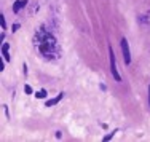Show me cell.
I'll return each instance as SVG.
<instances>
[{
    "label": "cell",
    "mask_w": 150,
    "mask_h": 142,
    "mask_svg": "<svg viewBox=\"0 0 150 142\" xmlns=\"http://www.w3.org/2000/svg\"><path fill=\"white\" fill-rule=\"evenodd\" d=\"M57 48V42L51 34H45L42 37V40L38 42V50L43 56H50V54H54Z\"/></svg>",
    "instance_id": "cell-1"
},
{
    "label": "cell",
    "mask_w": 150,
    "mask_h": 142,
    "mask_svg": "<svg viewBox=\"0 0 150 142\" xmlns=\"http://www.w3.org/2000/svg\"><path fill=\"white\" fill-rule=\"evenodd\" d=\"M109 56H110V72H112V75H114L115 81H122V75L118 73V69H117V61H115V54H114V50H112V46L109 45Z\"/></svg>",
    "instance_id": "cell-2"
},
{
    "label": "cell",
    "mask_w": 150,
    "mask_h": 142,
    "mask_svg": "<svg viewBox=\"0 0 150 142\" xmlns=\"http://www.w3.org/2000/svg\"><path fill=\"white\" fill-rule=\"evenodd\" d=\"M120 46H122V53H123V59H125V62H126V64H130V62H131V51H130L128 40H126V38H122Z\"/></svg>",
    "instance_id": "cell-3"
},
{
    "label": "cell",
    "mask_w": 150,
    "mask_h": 142,
    "mask_svg": "<svg viewBox=\"0 0 150 142\" xmlns=\"http://www.w3.org/2000/svg\"><path fill=\"white\" fill-rule=\"evenodd\" d=\"M26 3H27V0H18L16 3L13 5V13H19V10L24 8Z\"/></svg>",
    "instance_id": "cell-4"
},
{
    "label": "cell",
    "mask_w": 150,
    "mask_h": 142,
    "mask_svg": "<svg viewBox=\"0 0 150 142\" xmlns=\"http://www.w3.org/2000/svg\"><path fill=\"white\" fill-rule=\"evenodd\" d=\"M62 96H64L62 93H61V94H57L56 98H53V99H50V101H46V104H45V106H46V107H53V106H56L57 102L62 99Z\"/></svg>",
    "instance_id": "cell-5"
},
{
    "label": "cell",
    "mask_w": 150,
    "mask_h": 142,
    "mask_svg": "<svg viewBox=\"0 0 150 142\" xmlns=\"http://www.w3.org/2000/svg\"><path fill=\"white\" fill-rule=\"evenodd\" d=\"M10 45L8 43H3V46H2V56H3L5 61H8L10 62Z\"/></svg>",
    "instance_id": "cell-6"
},
{
    "label": "cell",
    "mask_w": 150,
    "mask_h": 142,
    "mask_svg": "<svg viewBox=\"0 0 150 142\" xmlns=\"http://www.w3.org/2000/svg\"><path fill=\"white\" fill-rule=\"evenodd\" d=\"M35 96H37L38 99H43V98H46V96H48V93H46L45 89H42V91H38V93L35 94Z\"/></svg>",
    "instance_id": "cell-7"
},
{
    "label": "cell",
    "mask_w": 150,
    "mask_h": 142,
    "mask_svg": "<svg viewBox=\"0 0 150 142\" xmlns=\"http://www.w3.org/2000/svg\"><path fill=\"white\" fill-rule=\"evenodd\" d=\"M115 133H117V131H114V133H110V134H107L106 137H104V142H107V141H110V139L114 137V134H115Z\"/></svg>",
    "instance_id": "cell-8"
},
{
    "label": "cell",
    "mask_w": 150,
    "mask_h": 142,
    "mask_svg": "<svg viewBox=\"0 0 150 142\" xmlns=\"http://www.w3.org/2000/svg\"><path fill=\"white\" fill-rule=\"evenodd\" d=\"M0 22H2V29H7V22H5V18H3V15L0 16Z\"/></svg>",
    "instance_id": "cell-9"
},
{
    "label": "cell",
    "mask_w": 150,
    "mask_h": 142,
    "mask_svg": "<svg viewBox=\"0 0 150 142\" xmlns=\"http://www.w3.org/2000/svg\"><path fill=\"white\" fill-rule=\"evenodd\" d=\"M24 91H26L27 94H32V88H30L29 85H26V86H24Z\"/></svg>",
    "instance_id": "cell-10"
},
{
    "label": "cell",
    "mask_w": 150,
    "mask_h": 142,
    "mask_svg": "<svg viewBox=\"0 0 150 142\" xmlns=\"http://www.w3.org/2000/svg\"><path fill=\"white\" fill-rule=\"evenodd\" d=\"M18 29H19V24H15V26H13V32H16Z\"/></svg>",
    "instance_id": "cell-11"
},
{
    "label": "cell",
    "mask_w": 150,
    "mask_h": 142,
    "mask_svg": "<svg viewBox=\"0 0 150 142\" xmlns=\"http://www.w3.org/2000/svg\"><path fill=\"white\" fill-rule=\"evenodd\" d=\"M149 106H150V85H149Z\"/></svg>",
    "instance_id": "cell-12"
}]
</instances>
